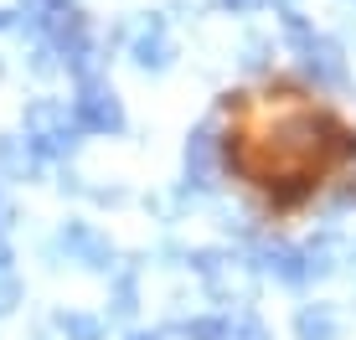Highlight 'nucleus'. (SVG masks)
<instances>
[{
  "mask_svg": "<svg viewBox=\"0 0 356 340\" xmlns=\"http://www.w3.org/2000/svg\"><path fill=\"white\" fill-rule=\"evenodd\" d=\"M21 305V273H16V253L0 242V320Z\"/></svg>",
  "mask_w": 356,
  "mask_h": 340,
  "instance_id": "1a4fd4ad",
  "label": "nucleus"
},
{
  "mask_svg": "<svg viewBox=\"0 0 356 340\" xmlns=\"http://www.w3.org/2000/svg\"><path fill=\"white\" fill-rule=\"evenodd\" d=\"M52 330L63 340H108V325L88 309H57L52 314Z\"/></svg>",
  "mask_w": 356,
  "mask_h": 340,
  "instance_id": "423d86ee",
  "label": "nucleus"
},
{
  "mask_svg": "<svg viewBox=\"0 0 356 340\" xmlns=\"http://www.w3.org/2000/svg\"><path fill=\"white\" fill-rule=\"evenodd\" d=\"M21 144L31 150V160H67L78 150V119L67 114V103L57 99H36L21 114Z\"/></svg>",
  "mask_w": 356,
  "mask_h": 340,
  "instance_id": "f257e3e1",
  "label": "nucleus"
},
{
  "mask_svg": "<svg viewBox=\"0 0 356 340\" xmlns=\"http://www.w3.org/2000/svg\"><path fill=\"white\" fill-rule=\"evenodd\" d=\"M227 340H274V335L264 330V320H259V314L238 309V314H227Z\"/></svg>",
  "mask_w": 356,
  "mask_h": 340,
  "instance_id": "ddd939ff",
  "label": "nucleus"
},
{
  "mask_svg": "<svg viewBox=\"0 0 356 340\" xmlns=\"http://www.w3.org/2000/svg\"><path fill=\"white\" fill-rule=\"evenodd\" d=\"M31 176V150L21 139H0V180H26Z\"/></svg>",
  "mask_w": 356,
  "mask_h": 340,
  "instance_id": "9d476101",
  "label": "nucleus"
},
{
  "mask_svg": "<svg viewBox=\"0 0 356 340\" xmlns=\"http://www.w3.org/2000/svg\"><path fill=\"white\" fill-rule=\"evenodd\" d=\"M264 273H274L279 284H289V289L310 284V263H305V248H289V242H268V248H264Z\"/></svg>",
  "mask_w": 356,
  "mask_h": 340,
  "instance_id": "20e7f679",
  "label": "nucleus"
},
{
  "mask_svg": "<svg viewBox=\"0 0 356 340\" xmlns=\"http://www.w3.org/2000/svg\"><path fill=\"white\" fill-rule=\"evenodd\" d=\"M6 26H10V16H6V10H0V31H6Z\"/></svg>",
  "mask_w": 356,
  "mask_h": 340,
  "instance_id": "f3484780",
  "label": "nucleus"
},
{
  "mask_svg": "<svg viewBox=\"0 0 356 340\" xmlns=\"http://www.w3.org/2000/svg\"><path fill=\"white\" fill-rule=\"evenodd\" d=\"M134 62H140V67H155V72H161V67L170 62V42L161 36V26H155V31H145L140 42H134Z\"/></svg>",
  "mask_w": 356,
  "mask_h": 340,
  "instance_id": "9b49d317",
  "label": "nucleus"
},
{
  "mask_svg": "<svg viewBox=\"0 0 356 340\" xmlns=\"http://www.w3.org/2000/svg\"><path fill=\"white\" fill-rule=\"evenodd\" d=\"M305 67H310L321 83H341V72H346L341 67V52L330 42H305Z\"/></svg>",
  "mask_w": 356,
  "mask_h": 340,
  "instance_id": "6e6552de",
  "label": "nucleus"
},
{
  "mask_svg": "<svg viewBox=\"0 0 356 340\" xmlns=\"http://www.w3.org/2000/svg\"><path fill=\"white\" fill-rule=\"evenodd\" d=\"M129 340H165V335H161V330H134Z\"/></svg>",
  "mask_w": 356,
  "mask_h": 340,
  "instance_id": "dca6fc26",
  "label": "nucleus"
},
{
  "mask_svg": "<svg viewBox=\"0 0 356 340\" xmlns=\"http://www.w3.org/2000/svg\"><path fill=\"white\" fill-rule=\"evenodd\" d=\"M10 222H16V212H10V201H6V196H0V232H6V227H10Z\"/></svg>",
  "mask_w": 356,
  "mask_h": 340,
  "instance_id": "2eb2a0df",
  "label": "nucleus"
},
{
  "mask_svg": "<svg viewBox=\"0 0 356 340\" xmlns=\"http://www.w3.org/2000/svg\"><path fill=\"white\" fill-rule=\"evenodd\" d=\"M72 119H78V129H88V135H119V129H124V108H119L114 88H104V83H83L78 88Z\"/></svg>",
  "mask_w": 356,
  "mask_h": 340,
  "instance_id": "7ed1b4c3",
  "label": "nucleus"
},
{
  "mask_svg": "<svg viewBox=\"0 0 356 340\" xmlns=\"http://www.w3.org/2000/svg\"><path fill=\"white\" fill-rule=\"evenodd\" d=\"M57 253H63L67 263H78V269L88 273H114V242L98 232L93 222H63L57 227Z\"/></svg>",
  "mask_w": 356,
  "mask_h": 340,
  "instance_id": "f03ea898",
  "label": "nucleus"
},
{
  "mask_svg": "<svg viewBox=\"0 0 356 340\" xmlns=\"http://www.w3.org/2000/svg\"><path fill=\"white\" fill-rule=\"evenodd\" d=\"M134 309H140V289H134V273H119V278H114V314H119V320H129Z\"/></svg>",
  "mask_w": 356,
  "mask_h": 340,
  "instance_id": "4468645a",
  "label": "nucleus"
},
{
  "mask_svg": "<svg viewBox=\"0 0 356 340\" xmlns=\"http://www.w3.org/2000/svg\"><path fill=\"white\" fill-rule=\"evenodd\" d=\"M294 335H300V340H341V314L330 305H300V314H294Z\"/></svg>",
  "mask_w": 356,
  "mask_h": 340,
  "instance_id": "39448f33",
  "label": "nucleus"
},
{
  "mask_svg": "<svg viewBox=\"0 0 356 340\" xmlns=\"http://www.w3.org/2000/svg\"><path fill=\"white\" fill-rule=\"evenodd\" d=\"M351 258H356V248H351Z\"/></svg>",
  "mask_w": 356,
  "mask_h": 340,
  "instance_id": "a211bd4d",
  "label": "nucleus"
},
{
  "mask_svg": "<svg viewBox=\"0 0 356 340\" xmlns=\"http://www.w3.org/2000/svg\"><path fill=\"white\" fill-rule=\"evenodd\" d=\"M181 335L186 340H227V314H191V320H181Z\"/></svg>",
  "mask_w": 356,
  "mask_h": 340,
  "instance_id": "f8f14e48",
  "label": "nucleus"
},
{
  "mask_svg": "<svg viewBox=\"0 0 356 340\" xmlns=\"http://www.w3.org/2000/svg\"><path fill=\"white\" fill-rule=\"evenodd\" d=\"M186 180L196 191L212 186V129H202V135L186 144Z\"/></svg>",
  "mask_w": 356,
  "mask_h": 340,
  "instance_id": "0eeeda50",
  "label": "nucleus"
}]
</instances>
